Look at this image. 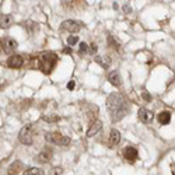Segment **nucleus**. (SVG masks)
Instances as JSON below:
<instances>
[{
	"label": "nucleus",
	"instance_id": "24",
	"mask_svg": "<svg viewBox=\"0 0 175 175\" xmlns=\"http://www.w3.org/2000/svg\"><path fill=\"white\" fill-rule=\"evenodd\" d=\"M123 11H125L126 14H128V13H132V7H129V6L125 4V6H123Z\"/></svg>",
	"mask_w": 175,
	"mask_h": 175
},
{
	"label": "nucleus",
	"instance_id": "25",
	"mask_svg": "<svg viewBox=\"0 0 175 175\" xmlns=\"http://www.w3.org/2000/svg\"><path fill=\"white\" fill-rule=\"evenodd\" d=\"M91 51H93V52H97V51H98V48H97V45L94 44V42L91 44Z\"/></svg>",
	"mask_w": 175,
	"mask_h": 175
},
{
	"label": "nucleus",
	"instance_id": "11",
	"mask_svg": "<svg viewBox=\"0 0 175 175\" xmlns=\"http://www.w3.org/2000/svg\"><path fill=\"white\" fill-rule=\"evenodd\" d=\"M22 168H24V165H22L21 161H14V163H11L10 167H9L7 175H18L22 171Z\"/></svg>",
	"mask_w": 175,
	"mask_h": 175
},
{
	"label": "nucleus",
	"instance_id": "14",
	"mask_svg": "<svg viewBox=\"0 0 175 175\" xmlns=\"http://www.w3.org/2000/svg\"><path fill=\"white\" fill-rule=\"evenodd\" d=\"M94 60H95V63H98L101 67H104V69H107V67H109L111 66V57L109 56H99L97 55L94 57Z\"/></svg>",
	"mask_w": 175,
	"mask_h": 175
},
{
	"label": "nucleus",
	"instance_id": "26",
	"mask_svg": "<svg viewBox=\"0 0 175 175\" xmlns=\"http://www.w3.org/2000/svg\"><path fill=\"white\" fill-rule=\"evenodd\" d=\"M38 175H44V172H42V171H39V174Z\"/></svg>",
	"mask_w": 175,
	"mask_h": 175
},
{
	"label": "nucleus",
	"instance_id": "8",
	"mask_svg": "<svg viewBox=\"0 0 175 175\" xmlns=\"http://www.w3.org/2000/svg\"><path fill=\"white\" fill-rule=\"evenodd\" d=\"M139 119L143 123H151V120L154 119V114L151 111L146 109V108H140L139 109Z\"/></svg>",
	"mask_w": 175,
	"mask_h": 175
},
{
	"label": "nucleus",
	"instance_id": "18",
	"mask_svg": "<svg viewBox=\"0 0 175 175\" xmlns=\"http://www.w3.org/2000/svg\"><path fill=\"white\" fill-rule=\"evenodd\" d=\"M108 44H109V46L111 48H114V49H119L120 48V42L115 38V36H112V35L108 36Z\"/></svg>",
	"mask_w": 175,
	"mask_h": 175
},
{
	"label": "nucleus",
	"instance_id": "23",
	"mask_svg": "<svg viewBox=\"0 0 175 175\" xmlns=\"http://www.w3.org/2000/svg\"><path fill=\"white\" fill-rule=\"evenodd\" d=\"M142 97L146 99V101H151V97H150V94H147V93H143Z\"/></svg>",
	"mask_w": 175,
	"mask_h": 175
},
{
	"label": "nucleus",
	"instance_id": "1",
	"mask_svg": "<svg viewBox=\"0 0 175 175\" xmlns=\"http://www.w3.org/2000/svg\"><path fill=\"white\" fill-rule=\"evenodd\" d=\"M107 105L109 109V115L112 122H118L129 111V105L125 101V98L118 94V93H112L109 94V97L107 99Z\"/></svg>",
	"mask_w": 175,
	"mask_h": 175
},
{
	"label": "nucleus",
	"instance_id": "5",
	"mask_svg": "<svg viewBox=\"0 0 175 175\" xmlns=\"http://www.w3.org/2000/svg\"><path fill=\"white\" fill-rule=\"evenodd\" d=\"M83 27V22L81 21H76V20H66V21L62 22L60 28L65 30V31H69V32L74 34V32H78Z\"/></svg>",
	"mask_w": 175,
	"mask_h": 175
},
{
	"label": "nucleus",
	"instance_id": "13",
	"mask_svg": "<svg viewBox=\"0 0 175 175\" xmlns=\"http://www.w3.org/2000/svg\"><path fill=\"white\" fill-rule=\"evenodd\" d=\"M13 17L9 14H0V28H9L13 25Z\"/></svg>",
	"mask_w": 175,
	"mask_h": 175
},
{
	"label": "nucleus",
	"instance_id": "20",
	"mask_svg": "<svg viewBox=\"0 0 175 175\" xmlns=\"http://www.w3.org/2000/svg\"><path fill=\"white\" fill-rule=\"evenodd\" d=\"M78 42V38H77L76 35H70L69 38H67V45L69 46H73V45H76Z\"/></svg>",
	"mask_w": 175,
	"mask_h": 175
},
{
	"label": "nucleus",
	"instance_id": "15",
	"mask_svg": "<svg viewBox=\"0 0 175 175\" xmlns=\"http://www.w3.org/2000/svg\"><path fill=\"white\" fill-rule=\"evenodd\" d=\"M102 128V123H101V120H94L93 122V125L90 126V129L87 130V136L88 137H93L94 134H97L98 130Z\"/></svg>",
	"mask_w": 175,
	"mask_h": 175
},
{
	"label": "nucleus",
	"instance_id": "12",
	"mask_svg": "<svg viewBox=\"0 0 175 175\" xmlns=\"http://www.w3.org/2000/svg\"><path fill=\"white\" fill-rule=\"evenodd\" d=\"M108 81H109L111 84L114 86V87H120V84H122V80H120V74L116 72V70H114V72H111L109 74H108Z\"/></svg>",
	"mask_w": 175,
	"mask_h": 175
},
{
	"label": "nucleus",
	"instance_id": "6",
	"mask_svg": "<svg viewBox=\"0 0 175 175\" xmlns=\"http://www.w3.org/2000/svg\"><path fill=\"white\" fill-rule=\"evenodd\" d=\"M0 42H1V48H3V51L4 52H7V53H11V52H14L16 49H17V41L16 39H13L10 36H4V38H1L0 39Z\"/></svg>",
	"mask_w": 175,
	"mask_h": 175
},
{
	"label": "nucleus",
	"instance_id": "22",
	"mask_svg": "<svg viewBox=\"0 0 175 175\" xmlns=\"http://www.w3.org/2000/svg\"><path fill=\"white\" fill-rule=\"evenodd\" d=\"M74 86H76V83H74L73 80H72V81H69V83H67V90H73Z\"/></svg>",
	"mask_w": 175,
	"mask_h": 175
},
{
	"label": "nucleus",
	"instance_id": "7",
	"mask_svg": "<svg viewBox=\"0 0 175 175\" xmlns=\"http://www.w3.org/2000/svg\"><path fill=\"white\" fill-rule=\"evenodd\" d=\"M22 65H24V59L20 55H11L7 60V66L11 69H20Z\"/></svg>",
	"mask_w": 175,
	"mask_h": 175
},
{
	"label": "nucleus",
	"instance_id": "3",
	"mask_svg": "<svg viewBox=\"0 0 175 175\" xmlns=\"http://www.w3.org/2000/svg\"><path fill=\"white\" fill-rule=\"evenodd\" d=\"M45 139L48 140L49 143H55L57 146H69L70 144V137H67V136H63L62 133H59V132H55V133H46V136H45Z\"/></svg>",
	"mask_w": 175,
	"mask_h": 175
},
{
	"label": "nucleus",
	"instance_id": "17",
	"mask_svg": "<svg viewBox=\"0 0 175 175\" xmlns=\"http://www.w3.org/2000/svg\"><path fill=\"white\" fill-rule=\"evenodd\" d=\"M120 142V133L119 130H116V129H112L109 133V143L112 146H116L118 143Z\"/></svg>",
	"mask_w": 175,
	"mask_h": 175
},
{
	"label": "nucleus",
	"instance_id": "21",
	"mask_svg": "<svg viewBox=\"0 0 175 175\" xmlns=\"http://www.w3.org/2000/svg\"><path fill=\"white\" fill-rule=\"evenodd\" d=\"M87 51H88L87 44H86V42H81V44H80V53H86Z\"/></svg>",
	"mask_w": 175,
	"mask_h": 175
},
{
	"label": "nucleus",
	"instance_id": "10",
	"mask_svg": "<svg viewBox=\"0 0 175 175\" xmlns=\"http://www.w3.org/2000/svg\"><path fill=\"white\" fill-rule=\"evenodd\" d=\"M123 157L128 161H134L137 158V150L134 147H132V146H128V147L123 149Z\"/></svg>",
	"mask_w": 175,
	"mask_h": 175
},
{
	"label": "nucleus",
	"instance_id": "2",
	"mask_svg": "<svg viewBox=\"0 0 175 175\" xmlns=\"http://www.w3.org/2000/svg\"><path fill=\"white\" fill-rule=\"evenodd\" d=\"M57 62V56L53 52H42L38 55V66L45 74H49Z\"/></svg>",
	"mask_w": 175,
	"mask_h": 175
},
{
	"label": "nucleus",
	"instance_id": "9",
	"mask_svg": "<svg viewBox=\"0 0 175 175\" xmlns=\"http://www.w3.org/2000/svg\"><path fill=\"white\" fill-rule=\"evenodd\" d=\"M51 160H52V150H49V149H45L36 155V161L39 164H46Z\"/></svg>",
	"mask_w": 175,
	"mask_h": 175
},
{
	"label": "nucleus",
	"instance_id": "4",
	"mask_svg": "<svg viewBox=\"0 0 175 175\" xmlns=\"http://www.w3.org/2000/svg\"><path fill=\"white\" fill-rule=\"evenodd\" d=\"M18 140L22 143V144H32V140H34V130H32V125H27L24 126L20 133H18Z\"/></svg>",
	"mask_w": 175,
	"mask_h": 175
},
{
	"label": "nucleus",
	"instance_id": "16",
	"mask_svg": "<svg viewBox=\"0 0 175 175\" xmlns=\"http://www.w3.org/2000/svg\"><path fill=\"white\" fill-rule=\"evenodd\" d=\"M157 119H158V122H160L161 125H168L170 120H171V112H168V111L160 112V115L157 116Z\"/></svg>",
	"mask_w": 175,
	"mask_h": 175
},
{
	"label": "nucleus",
	"instance_id": "19",
	"mask_svg": "<svg viewBox=\"0 0 175 175\" xmlns=\"http://www.w3.org/2000/svg\"><path fill=\"white\" fill-rule=\"evenodd\" d=\"M39 168H34V167H31V168H28L25 172H24V175H38L39 174Z\"/></svg>",
	"mask_w": 175,
	"mask_h": 175
}]
</instances>
